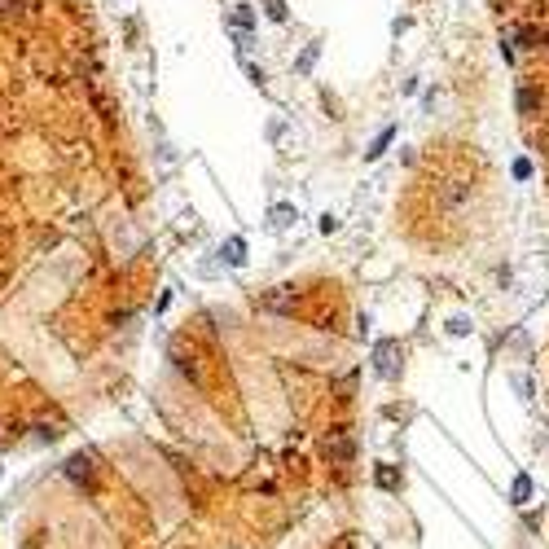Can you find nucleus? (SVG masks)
Returning a JSON list of instances; mask_svg holds the SVG:
<instances>
[{"label":"nucleus","instance_id":"obj_8","mask_svg":"<svg viewBox=\"0 0 549 549\" xmlns=\"http://www.w3.org/2000/svg\"><path fill=\"white\" fill-rule=\"evenodd\" d=\"M290 220H294V211H290V207H273V224H277V229H286Z\"/></svg>","mask_w":549,"mask_h":549},{"label":"nucleus","instance_id":"obj_6","mask_svg":"<svg viewBox=\"0 0 549 549\" xmlns=\"http://www.w3.org/2000/svg\"><path fill=\"white\" fill-rule=\"evenodd\" d=\"M395 484H400V475H395L391 466H382L378 470V488H395Z\"/></svg>","mask_w":549,"mask_h":549},{"label":"nucleus","instance_id":"obj_7","mask_svg":"<svg viewBox=\"0 0 549 549\" xmlns=\"http://www.w3.org/2000/svg\"><path fill=\"white\" fill-rule=\"evenodd\" d=\"M391 137H395V132L387 128V132H382V137L374 141V149H365V154H370V158H378V154H382V149H387V145H391Z\"/></svg>","mask_w":549,"mask_h":549},{"label":"nucleus","instance_id":"obj_3","mask_svg":"<svg viewBox=\"0 0 549 549\" xmlns=\"http://www.w3.org/2000/svg\"><path fill=\"white\" fill-rule=\"evenodd\" d=\"M224 259L233 264V269H238V264H246V246H242V238H229V242H224Z\"/></svg>","mask_w":549,"mask_h":549},{"label":"nucleus","instance_id":"obj_9","mask_svg":"<svg viewBox=\"0 0 549 549\" xmlns=\"http://www.w3.org/2000/svg\"><path fill=\"white\" fill-rule=\"evenodd\" d=\"M251 22H255V13L246 9V5H242V9H233V27H251Z\"/></svg>","mask_w":549,"mask_h":549},{"label":"nucleus","instance_id":"obj_4","mask_svg":"<svg viewBox=\"0 0 549 549\" xmlns=\"http://www.w3.org/2000/svg\"><path fill=\"white\" fill-rule=\"evenodd\" d=\"M510 496H514V506H523L527 496H531V479H527V475H519V479H514V488H510Z\"/></svg>","mask_w":549,"mask_h":549},{"label":"nucleus","instance_id":"obj_5","mask_svg":"<svg viewBox=\"0 0 549 549\" xmlns=\"http://www.w3.org/2000/svg\"><path fill=\"white\" fill-rule=\"evenodd\" d=\"M536 106H541V93H536V88H519V110H527V114H531Z\"/></svg>","mask_w":549,"mask_h":549},{"label":"nucleus","instance_id":"obj_2","mask_svg":"<svg viewBox=\"0 0 549 549\" xmlns=\"http://www.w3.org/2000/svg\"><path fill=\"white\" fill-rule=\"evenodd\" d=\"M352 453H356V448H352V440H347V435H334V440H325V457H330V461H347Z\"/></svg>","mask_w":549,"mask_h":549},{"label":"nucleus","instance_id":"obj_1","mask_svg":"<svg viewBox=\"0 0 549 549\" xmlns=\"http://www.w3.org/2000/svg\"><path fill=\"white\" fill-rule=\"evenodd\" d=\"M374 365H378V374L382 378H391L395 370H400V343H378V352H374Z\"/></svg>","mask_w":549,"mask_h":549},{"label":"nucleus","instance_id":"obj_10","mask_svg":"<svg viewBox=\"0 0 549 549\" xmlns=\"http://www.w3.org/2000/svg\"><path fill=\"white\" fill-rule=\"evenodd\" d=\"M269 18L273 22H286V5H281V0H269Z\"/></svg>","mask_w":549,"mask_h":549},{"label":"nucleus","instance_id":"obj_12","mask_svg":"<svg viewBox=\"0 0 549 549\" xmlns=\"http://www.w3.org/2000/svg\"><path fill=\"white\" fill-rule=\"evenodd\" d=\"M514 176L527 180V176H531V163H527V158H519V163H514Z\"/></svg>","mask_w":549,"mask_h":549},{"label":"nucleus","instance_id":"obj_11","mask_svg":"<svg viewBox=\"0 0 549 549\" xmlns=\"http://www.w3.org/2000/svg\"><path fill=\"white\" fill-rule=\"evenodd\" d=\"M71 479H88V461H84V457L71 461Z\"/></svg>","mask_w":549,"mask_h":549}]
</instances>
